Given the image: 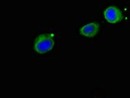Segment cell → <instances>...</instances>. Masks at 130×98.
Here are the masks:
<instances>
[{"instance_id":"2","label":"cell","mask_w":130,"mask_h":98,"mask_svg":"<svg viewBox=\"0 0 130 98\" xmlns=\"http://www.w3.org/2000/svg\"><path fill=\"white\" fill-rule=\"evenodd\" d=\"M103 16L106 21L111 24L120 23L123 19L122 12L119 8L116 6L107 7L103 11Z\"/></svg>"},{"instance_id":"3","label":"cell","mask_w":130,"mask_h":98,"mask_svg":"<svg viewBox=\"0 0 130 98\" xmlns=\"http://www.w3.org/2000/svg\"><path fill=\"white\" fill-rule=\"evenodd\" d=\"M100 24L96 21H90L88 23L83 25L79 29V34L86 37H95L99 33Z\"/></svg>"},{"instance_id":"1","label":"cell","mask_w":130,"mask_h":98,"mask_svg":"<svg viewBox=\"0 0 130 98\" xmlns=\"http://www.w3.org/2000/svg\"><path fill=\"white\" fill-rule=\"evenodd\" d=\"M32 48L40 55H44L60 46L63 30L60 28H40L32 33Z\"/></svg>"}]
</instances>
